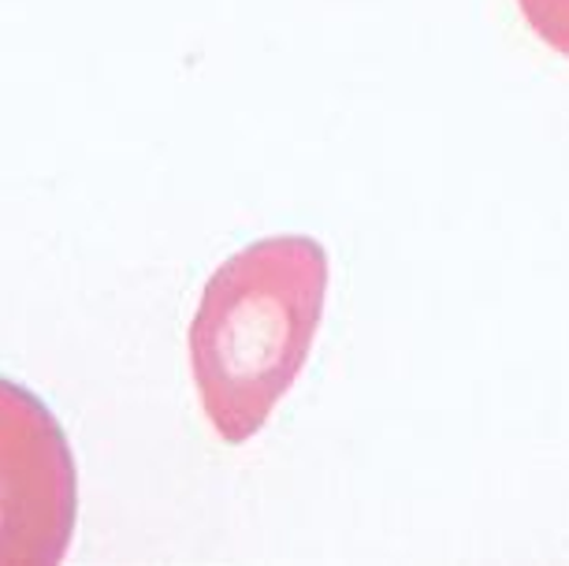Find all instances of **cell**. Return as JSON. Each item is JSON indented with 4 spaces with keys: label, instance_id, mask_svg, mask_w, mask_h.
I'll return each instance as SVG.
<instances>
[{
    "label": "cell",
    "instance_id": "1",
    "mask_svg": "<svg viewBox=\"0 0 569 566\" xmlns=\"http://www.w3.org/2000/svg\"><path fill=\"white\" fill-rule=\"evenodd\" d=\"M328 276V250L309 235L250 242L209 276L187 347L223 444H250L291 391L325 317Z\"/></svg>",
    "mask_w": 569,
    "mask_h": 566
},
{
    "label": "cell",
    "instance_id": "2",
    "mask_svg": "<svg viewBox=\"0 0 569 566\" xmlns=\"http://www.w3.org/2000/svg\"><path fill=\"white\" fill-rule=\"evenodd\" d=\"M79 522L68 433L23 384L0 377V566L63 563Z\"/></svg>",
    "mask_w": 569,
    "mask_h": 566
},
{
    "label": "cell",
    "instance_id": "3",
    "mask_svg": "<svg viewBox=\"0 0 569 566\" xmlns=\"http://www.w3.org/2000/svg\"><path fill=\"white\" fill-rule=\"evenodd\" d=\"M525 23L558 57H569V0H518Z\"/></svg>",
    "mask_w": 569,
    "mask_h": 566
}]
</instances>
